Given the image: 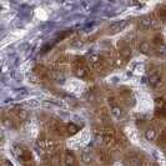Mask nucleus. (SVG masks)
Segmentation results:
<instances>
[{"mask_svg": "<svg viewBox=\"0 0 166 166\" xmlns=\"http://www.w3.org/2000/svg\"><path fill=\"white\" fill-rule=\"evenodd\" d=\"M127 20H120V21H116V23H114V24H111L109 26V33L110 34H117L119 31H121V30H124L126 27V25H127Z\"/></svg>", "mask_w": 166, "mask_h": 166, "instance_id": "f257e3e1", "label": "nucleus"}, {"mask_svg": "<svg viewBox=\"0 0 166 166\" xmlns=\"http://www.w3.org/2000/svg\"><path fill=\"white\" fill-rule=\"evenodd\" d=\"M64 164H65V166H78V160H76V157H75L73 151H70V150L65 151Z\"/></svg>", "mask_w": 166, "mask_h": 166, "instance_id": "f03ea898", "label": "nucleus"}, {"mask_svg": "<svg viewBox=\"0 0 166 166\" xmlns=\"http://www.w3.org/2000/svg\"><path fill=\"white\" fill-rule=\"evenodd\" d=\"M125 166H141V160L136 155H129L125 157Z\"/></svg>", "mask_w": 166, "mask_h": 166, "instance_id": "7ed1b4c3", "label": "nucleus"}, {"mask_svg": "<svg viewBox=\"0 0 166 166\" xmlns=\"http://www.w3.org/2000/svg\"><path fill=\"white\" fill-rule=\"evenodd\" d=\"M155 109L157 113L160 114H166V100L162 98L155 99Z\"/></svg>", "mask_w": 166, "mask_h": 166, "instance_id": "20e7f679", "label": "nucleus"}, {"mask_svg": "<svg viewBox=\"0 0 166 166\" xmlns=\"http://www.w3.org/2000/svg\"><path fill=\"white\" fill-rule=\"evenodd\" d=\"M109 101H111V107H110V110H111V114L115 116V117H121L122 116V109L119 106V105H116V104L114 102V99H109Z\"/></svg>", "mask_w": 166, "mask_h": 166, "instance_id": "39448f33", "label": "nucleus"}, {"mask_svg": "<svg viewBox=\"0 0 166 166\" xmlns=\"http://www.w3.org/2000/svg\"><path fill=\"white\" fill-rule=\"evenodd\" d=\"M160 82H161V76L157 73L151 74L150 76H149V84H150V86L156 87L159 84H160Z\"/></svg>", "mask_w": 166, "mask_h": 166, "instance_id": "423d86ee", "label": "nucleus"}, {"mask_svg": "<svg viewBox=\"0 0 166 166\" xmlns=\"http://www.w3.org/2000/svg\"><path fill=\"white\" fill-rule=\"evenodd\" d=\"M145 139H146L147 141H154L156 139V130L154 127H149L145 130Z\"/></svg>", "mask_w": 166, "mask_h": 166, "instance_id": "0eeeda50", "label": "nucleus"}, {"mask_svg": "<svg viewBox=\"0 0 166 166\" xmlns=\"http://www.w3.org/2000/svg\"><path fill=\"white\" fill-rule=\"evenodd\" d=\"M140 26L142 29H151V27L155 26V21L153 19H149V18H144L141 21H140Z\"/></svg>", "mask_w": 166, "mask_h": 166, "instance_id": "6e6552de", "label": "nucleus"}, {"mask_svg": "<svg viewBox=\"0 0 166 166\" xmlns=\"http://www.w3.org/2000/svg\"><path fill=\"white\" fill-rule=\"evenodd\" d=\"M120 54H121V56L125 60H129L131 58V49H130V46L125 45V46L120 47Z\"/></svg>", "mask_w": 166, "mask_h": 166, "instance_id": "1a4fd4ad", "label": "nucleus"}, {"mask_svg": "<svg viewBox=\"0 0 166 166\" xmlns=\"http://www.w3.org/2000/svg\"><path fill=\"white\" fill-rule=\"evenodd\" d=\"M81 161L84 164H91L93 161V155L90 153H86V151H82L81 154Z\"/></svg>", "mask_w": 166, "mask_h": 166, "instance_id": "9d476101", "label": "nucleus"}, {"mask_svg": "<svg viewBox=\"0 0 166 166\" xmlns=\"http://www.w3.org/2000/svg\"><path fill=\"white\" fill-rule=\"evenodd\" d=\"M139 49L142 54H149L150 53V44L147 43V41H142V43H140V45H139Z\"/></svg>", "mask_w": 166, "mask_h": 166, "instance_id": "9b49d317", "label": "nucleus"}, {"mask_svg": "<svg viewBox=\"0 0 166 166\" xmlns=\"http://www.w3.org/2000/svg\"><path fill=\"white\" fill-rule=\"evenodd\" d=\"M78 130H79V127H78L76 125H74V124H69V125H66V133H67L69 135L76 134Z\"/></svg>", "mask_w": 166, "mask_h": 166, "instance_id": "f8f14e48", "label": "nucleus"}, {"mask_svg": "<svg viewBox=\"0 0 166 166\" xmlns=\"http://www.w3.org/2000/svg\"><path fill=\"white\" fill-rule=\"evenodd\" d=\"M75 75H76L78 78H81V79H84L86 76V71H85V69L82 67V66H79L75 69Z\"/></svg>", "mask_w": 166, "mask_h": 166, "instance_id": "ddd939ff", "label": "nucleus"}, {"mask_svg": "<svg viewBox=\"0 0 166 166\" xmlns=\"http://www.w3.org/2000/svg\"><path fill=\"white\" fill-rule=\"evenodd\" d=\"M50 76H51V79L55 80V81H63V80H64L63 74H60L59 71H51V73H50Z\"/></svg>", "mask_w": 166, "mask_h": 166, "instance_id": "4468645a", "label": "nucleus"}, {"mask_svg": "<svg viewBox=\"0 0 166 166\" xmlns=\"http://www.w3.org/2000/svg\"><path fill=\"white\" fill-rule=\"evenodd\" d=\"M18 116H19L20 120H26L27 119V111L26 110H20L18 113Z\"/></svg>", "mask_w": 166, "mask_h": 166, "instance_id": "2eb2a0df", "label": "nucleus"}, {"mask_svg": "<svg viewBox=\"0 0 166 166\" xmlns=\"http://www.w3.org/2000/svg\"><path fill=\"white\" fill-rule=\"evenodd\" d=\"M3 124H4L6 127H9V129H14V127H15V126H14V124H13V121L9 120V119H4L3 120Z\"/></svg>", "mask_w": 166, "mask_h": 166, "instance_id": "dca6fc26", "label": "nucleus"}, {"mask_svg": "<svg viewBox=\"0 0 166 166\" xmlns=\"http://www.w3.org/2000/svg\"><path fill=\"white\" fill-rule=\"evenodd\" d=\"M90 61L94 63V64L99 63V61H100V56H99V55H91V56H90Z\"/></svg>", "mask_w": 166, "mask_h": 166, "instance_id": "f3484780", "label": "nucleus"}, {"mask_svg": "<svg viewBox=\"0 0 166 166\" xmlns=\"http://www.w3.org/2000/svg\"><path fill=\"white\" fill-rule=\"evenodd\" d=\"M162 140L166 141V129H164V131H162Z\"/></svg>", "mask_w": 166, "mask_h": 166, "instance_id": "a211bd4d", "label": "nucleus"}, {"mask_svg": "<svg viewBox=\"0 0 166 166\" xmlns=\"http://www.w3.org/2000/svg\"><path fill=\"white\" fill-rule=\"evenodd\" d=\"M24 166H34V165H30V164H25Z\"/></svg>", "mask_w": 166, "mask_h": 166, "instance_id": "6ab92c4d", "label": "nucleus"}, {"mask_svg": "<svg viewBox=\"0 0 166 166\" xmlns=\"http://www.w3.org/2000/svg\"><path fill=\"white\" fill-rule=\"evenodd\" d=\"M155 166H156V165H155Z\"/></svg>", "mask_w": 166, "mask_h": 166, "instance_id": "aec40b11", "label": "nucleus"}]
</instances>
